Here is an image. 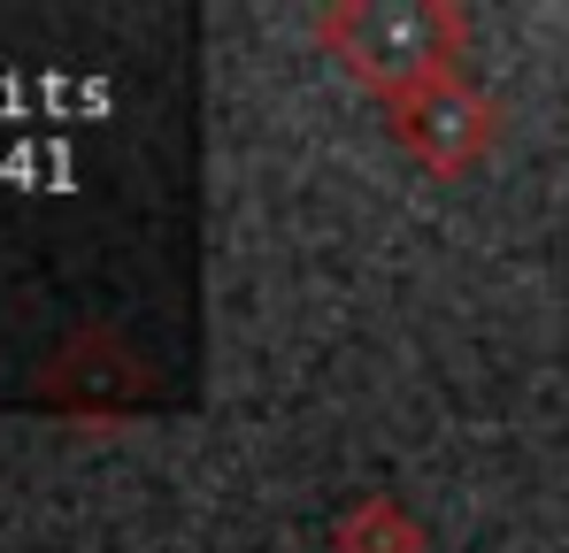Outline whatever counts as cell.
I'll return each instance as SVG.
<instances>
[{
	"label": "cell",
	"mask_w": 569,
	"mask_h": 553,
	"mask_svg": "<svg viewBox=\"0 0 569 553\" xmlns=\"http://www.w3.org/2000/svg\"><path fill=\"white\" fill-rule=\"evenodd\" d=\"M339 39H347V62H355V70H370V78L392 86V78L431 70L439 16H431V8H362V16L339 23Z\"/></svg>",
	"instance_id": "6da1fadb"
}]
</instances>
